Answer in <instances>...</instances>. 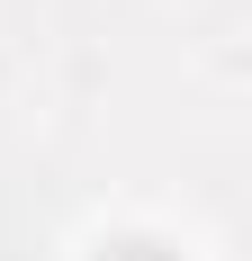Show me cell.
Masks as SVG:
<instances>
[{"mask_svg": "<svg viewBox=\"0 0 252 261\" xmlns=\"http://www.w3.org/2000/svg\"><path fill=\"white\" fill-rule=\"evenodd\" d=\"M90 261H180V252H171L162 234H117V243H99Z\"/></svg>", "mask_w": 252, "mask_h": 261, "instance_id": "1", "label": "cell"}]
</instances>
